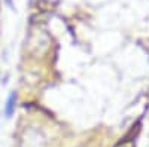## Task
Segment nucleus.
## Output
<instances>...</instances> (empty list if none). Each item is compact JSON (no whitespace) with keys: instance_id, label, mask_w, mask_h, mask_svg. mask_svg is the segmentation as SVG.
I'll return each mask as SVG.
<instances>
[{"instance_id":"1","label":"nucleus","mask_w":149,"mask_h":147,"mask_svg":"<svg viewBox=\"0 0 149 147\" xmlns=\"http://www.w3.org/2000/svg\"><path fill=\"white\" fill-rule=\"evenodd\" d=\"M14 101H15V95L12 94V95L9 97V101H8V108H6V113H8V116H10V115H12V107H14Z\"/></svg>"}]
</instances>
